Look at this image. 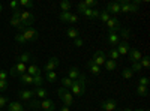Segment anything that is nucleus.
I'll return each instance as SVG.
<instances>
[{"instance_id": "7ed1b4c3", "label": "nucleus", "mask_w": 150, "mask_h": 111, "mask_svg": "<svg viewBox=\"0 0 150 111\" xmlns=\"http://www.w3.org/2000/svg\"><path fill=\"white\" fill-rule=\"evenodd\" d=\"M57 93H59V96H60V99L63 101V105H66V107H71V105L74 104V96H72L71 90H68V89H63V87H60V89L57 90Z\"/></svg>"}, {"instance_id": "39448f33", "label": "nucleus", "mask_w": 150, "mask_h": 111, "mask_svg": "<svg viewBox=\"0 0 150 111\" xmlns=\"http://www.w3.org/2000/svg\"><path fill=\"white\" fill-rule=\"evenodd\" d=\"M20 21H21V24L24 27H32V24L35 23V15L30 11H21Z\"/></svg>"}, {"instance_id": "bb28decb", "label": "nucleus", "mask_w": 150, "mask_h": 111, "mask_svg": "<svg viewBox=\"0 0 150 111\" xmlns=\"http://www.w3.org/2000/svg\"><path fill=\"white\" fill-rule=\"evenodd\" d=\"M45 78H47L48 83H56V81H57V72H54V71L47 72V74H45Z\"/></svg>"}, {"instance_id": "f8f14e48", "label": "nucleus", "mask_w": 150, "mask_h": 111, "mask_svg": "<svg viewBox=\"0 0 150 111\" xmlns=\"http://www.w3.org/2000/svg\"><path fill=\"white\" fill-rule=\"evenodd\" d=\"M129 44L128 42H125V41H120L119 42V45H117V53H119V56H125V54H128L129 53Z\"/></svg>"}, {"instance_id": "a18cd8bd", "label": "nucleus", "mask_w": 150, "mask_h": 111, "mask_svg": "<svg viewBox=\"0 0 150 111\" xmlns=\"http://www.w3.org/2000/svg\"><path fill=\"white\" fill-rule=\"evenodd\" d=\"M78 21V17L75 15V14H71V17H69V20H68V24H75Z\"/></svg>"}, {"instance_id": "f704fd0d", "label": "nucleus", "mask_w": 150, "mask_h": 111, "mask_svg": "<svg viewBox=\"0 0 150 111\" xmlns=\"http://www.w3.org/2000/svg\"><path fill=\"white\" fill-rule=\"evenodd\" d=\"M108 56H110V59H111V60H116V62H117V59L120 57V56H119V53H117V50H116V48H111V50L108 51Z\"/></svg>"}, {"instance_id": "7c9ffc66", "label": "nucleus", "mask_w": 150, "mask_h": 111, "mask_svg": "<svg viewBox=\"0 0 150 111\" xmlns=\"http://www.w3.org/2000/svg\"><path fill=\"white\" fill-rule=\"evenodd\" d=\"M110 18H111V15L108 14L107 11H101V12H99V20H101V21H102L104 24H105V23H107V21H108Z\"/></svg>"}, {"instance_id": "4468645a", "label": "nucleus", "mask_w": 150, "mask_h": 111, "mask_svg": "<svg viewBox=\"0 0 150 111\" xmlns=\"http://www.w3.org/2000/svg\"><path fill=\"white\" fill-rule=\"evenodd\" d=\"M33 96H35L33 90H20L18 92V98L21 101H30Z\"/></svg>"}, {"instance_id": "c9c22d12", "label": "nucleus", "mask_w": 150, "mask_h": 111, "mask_svg": "<svg viewBox=\"0 0 150 111\" xmlns=\"http://www.w3.org/2000/svg\"><path fill=\"white\" fill-rule=\"evenodd\" d=\"M69 17H71V12H60L59 14V20L63 21V23H68Z\"/></svg>"}, {"instance_id": "c03bdc74", "label": "nucleus", "mask_w": 150, "mask_h": 111, "mask_svg": "<svg viewBox=\"0 0 150 111\" xmlns=\"http://www.w3.org/2000/svg\"><path fill=\"white\" fill-rule=\"evenodd\" d=\"M138 84H140V86H144V87H147V86H149V78H147V77H141L140 81H138Z\"/></svg>"}, {"instance_id": "aec40b11", "label": "nucleus", "mask_w": 150, "mask_h": 111, "mask_svg": "<svg viewBox=\"0 0 150 111\" xmlns=\"http://www.w3.org/2000/svg\"><path fill=\"white\" fill-rule=\"evenodd\" d=\"M87 68H89V71H90L92 74H95V75H99V74H101V68H99L96 63H93L92 60H89V63H87Z\"/></svg>"}, {"instance_id": "4d7b16f0", "label": "nucleus", "mask_w": 150, "mask_h": 111, "mask_svg": "<svg viewBox=\"0 0 150 111\" xmlns=\"http://www.w3.org/2000/svg\"><path fill=\"white\" fill-rule=\"evenodd\" d=\"M0 111H2V110H0Z\"/></svg>"}, {"instance_id": "ddd939ff", "label": "nucleus", "mask_w": 150, "mask_h": 111, "mask_svg": "<svg viewBox=\"0 0 150 111\" xmlns=\"http://www.w3.org/2000/svg\"><path fill=\"white\" fill-rule=\"evenodd\" d=\"M143 59L141 53L138 50H135V48H129V60L132 62V63H137V62H140Z\"/></svg>"}, {"instance_id": "f257e3e1", "label": "nucleus", "mask_w": 150, "mask_h": 111, "mask_svg": "<svg viewBox=\"0 0 150 111\" xmlns=\"http://www.w3.org/2000/svg\"><path fill=\"white\" fill-rule=\"evenodd\" d=\"M84 92H86V75L80 74V77L72 83L71 93H72V96H83Z\"/></svg>"}, {"instance_id": "f3484780", "label": "nucleus", "mask_w": 150, "mask_h": 111, "mask_svg": "<svg viewBox=\"0 0 150 111\" xmlns=\"http://www.w3.org/2000/svg\"><path fill=\"white\" fill-rule=\"evenodd\" d=\"M99 12H101V11H98V9H89V8H87L83 12V15H86L87 18H99Z\"/></svg>"}, {"instance_id": "37998d69", "label": "nucleus", "mask_w": 150, "mask_h": 111, "mask_svg": "<svg viewBox=\"0 0 150 111\" xmlns=\"http://www.w3.org/2000/svg\"><path fill=\"white\" fill-rule=\"evenodd\" d=\"M8 104H9L8 98H6V96H0V110H2L3 107H6Z\"/></svg>"}, {"instance_id": "2f4dec72", "label": "nucleus", "mask_w": 150, "mask_h": 111, "mask_svg": "<svg viewBox=\"0 0 150 111\" xmlns=\"http://www.w3.org/2000/svg\"><path fill=\"white\" fill-rule=\"evenodd\" d=\"M122 77H123V78H126V80H131V78L134 77V72H132V69H131V68L123 69V72H122Z\"/></svg>"}, {"instance_id": "ea45409f", "label": "nucleus", "mask_w": 150, "mask_h": 111, "mask_svg": "<svg viewBox=\"0 0 150 111\" xmlns=\"http://www.w3.org/2000/svg\"><path fill=\"white\" fill-rule=\"evenodd\" d=\"M84 5H86V8H89V9H95V6L98 5V0H86Z\"/></svg>"}, {"instance_id": "473e14b6", "label": "nucleus", "mask_w": 150, "mask_h": 111, "mask_svg": "<svg viewBox=\"0 0 150 111\" xmlns=\"http://www.w3.org/2000/svg\"><path fill=\"white\" fill-rule=\"evenodd\" d=\"M29 107L33 108V110H41V101H38V99H30V101H29Z\"/></svg>"}, {"instance_id": "20e7f679", "label": "nucleus", "mask_w": 150, "mask_h": 111, "mask_svg": "<svg viewBox=\"0 0 150 111\" xmlns=\"http://www.w3.org/2000/svg\"><path fill=\"white\" fill-rule=\"evenodd\" d=\"M105 26L108 29V33H119L122 30V24L120 21L117 20V17H111L107 23H105Z\"/></svg>"}, {"instance_id": "5701e85b", "label": "nucleus", "mask_w": 150, "mask_h": 111, "mask_svg": "<svg viewBox=\"0 0 150 111\" xmlns=\"http://www.w3.org/2000/svg\"><path fill=\"white\" fill-rule=\"evenodd\" d=\"M80 74H81V72H80L78 68H71V69H69V77H68V78H71L72 81H75V80L80 77Z\"/></svg>"}, {"instance_id": "6e6d98bb", "label": "nucleus", "mask_w": 150, "mask_h": 111, "mask_svg": "<svg viewBox=\"0 0 150 111\" xmlns=\"http://www.w3.org/2000/svg\"><path fill=\"white\" fill-rule=\"evenodd\" d=\"M123 111H132V110L131 108H126V110H123Z\"/></svg>"}, {"instance_id": "79ce46f5", "label": "nucleus", "mask_w": 150, "mask_h": 111, "mask_svg": "<svg viewBox=\"0 0 150 111\" xmlns=\"http://www.w3.org/2000/svg\"><path fill=\"white\" fill-rule=\"evenodd\" d=\"M8 87H9V83H8V80H6V81H2V80H0V92H5V90H8Z\"/></svg>"}, {"instance_id": "dca6fc26", "label": "nucleus", "mask_w": 150, "mask_h": 111, "mask_svg": "<svg viewBox=\"0 0 150 111\" xmlns=\"http://www.w3.org/2000/svg\"><path fill=\"white\" fill-rule=\"evenodd\" d=\"M33 93H35L36 98H39V99H47V96H48V92L44 87H35Z\"/></svg>"}, {"instance_id": "412c9836", "label": "nucleus", "mask_w": 150, "mask_h": 111, "mask_svg": "<svg viewBox=\"0 0 150 111\" xmlns=\"http://www.w3.org/2000/svg\"><path fill=\"white\" fill-rule=\"evenodd\" d=\"M8 111H24V107L20 102H9Z\"/></svg>"}, {"instance_id": "4be33fe9", "label": "nucleus", "mask_w": 150, "mask_h": 111, "mask_svg": "<svg viewBox=\"0 0 150 111\" xmlns=\"http://www.w3.org/2000/svg\"><path fill=\"white\" fill-rule=\"evenodd\" d=\"M104 66H105L107 71L111 72V71L117 69V62H116V60H111V59H110V60H105V65H104Z\"/></svg>"}, {"instance_id": "9b49d317", "label": "nucleus", "mask_w": 150, "mask_h": 111, "mask_svg": "<svg viewBox=\"0 0 150 111\" xmlns=\"http://www.w3.org/2000/svg\"><path fill=\"white\" fill-rule=\"evenodd\" d=\"M56 104L51 101V99H44L42 102H41V110H45V111H56Z\"/></svg>"}, {"instance_id": "8fccbe9b", "label": "nucleus", "mask_w": 150, "mask_h": 111, "mask_svg": "<svg viewBox=\"0 0 150 111\" xmlns=\"http://www.w3.org/2000/svg\"><path fill=\"white\" fill-rule=\"evenodd\" d=\"M75 41V47H83L84 45V41L81 38H77V39H74Z\"/></svg>"}, {"instance_id": "423d86ee", "label": "nucleus", "mask_w": 150, "mask_h": 111, "mask_svg": "<svg viewBox=\"0 0 150 111\" xmlns=\"http://www.w3.org/2000/svg\"><path fill=\"white\" fill-rule=\"evenodd\" d=\"M26 71H27V66L24 65V63H20V62H18V63L9 71V75H12V77H20L21 74H26Z\"/></svg>"}, {"instance_id": "2eb2a0df", "label": "nucleus", "mask_w": 150, "mask_h": 111, "mask_svg": "<svg viewBox=\"0 0 150 111\" xmlns=\"http://www.w3.org/2000/svg\"><path fill=\"white\" fill-rule=\"evenodd\" d=\"M120 42V36L119 33H108V44L111 47H117Z\"/></svg>"}, {"instance_id": "c756f323", "label": "nucleus", "mask_w": 150, "mask_h": 111, "mask_svg": "<svg viewBox=\"0 0 150 111\" xmlns=\"http://www.w3.org/2000/svg\"><path fill=\"white\" fill-rule=\"evenodd\" d=\"M42 84H44V78H42V75H36V77H33V86H35V87H42Z\"/></svg>"}, {"instance_id": "4c0bfd02", "label": "nucleus", "mask_w": 150, "mask_h": 111, "mask_svg": "<svg viewBox=\"0 0 150 111\" xmlns=\"http://www.w3.org/2000/svg\"><path fill=\"white\" fill-rule=\"evenodd\" d=\"M140 65H141V68H146V69H147V68L150 66V59H149L147 56H144V57L140 60Z\"/></svg>"}, {"instance_id": "c85d7f7f", "label": "nucleus", "mask_w": 150, "mask_h": 111, "mask_svg": "<svg viewBox=\"0 0 150 111\" xmlns=\"http://www.w3.org/2000/svg\"><path fill=\"white\" fill-rule=\"evenodd\" d=\"M32 59V56H30V53H23V54H20V57H18V60H20V63H24L26 65L27 62Z\"/></svg>"}, {"instance_id": "a211bd4d", "label": "nucleus", "mask_w": 150, "mask_h": 111, "mask_svg": "<svg viewBox=\"0 0 150 111\" xmlns=\"http://www.w3.org/2000/svg\"><path fill=\"white\" fill-rule=\"evenodd\" d=\"M20 83L24 84V86H30V84H33V77H30L29 74H21L20 75Z\"/></svg>"}, {"instance_id": "1a4fd4ad", "label": "nucleus", "mask_w": 150, "mask_h": 111, "mask_svg": "<svg viewBox=\"0 0 150 111\" xmlns=\"http://www.w3.org/2000/svg\"><path fill=\"white\" fill-rule=\"evenodd\" d=\"M101 108L104 111H114L117 108V101L116 99H105L101 102Z\"/></svg>"}, {"instance_id": "e433bc0d", "label": "nucleus", "mask_w": 150, "mask_h": 111, "mask_svg": "<svg viewBox=\"0 0 150 111\" xmlns=\"http://www.w3.org/2000/svg\"><path fill=\"white\" fill-rule=\"evenodd\" d=\"M137 93H138L140 96H147L149 90H147V87H144V86H140V84H138V87H137Z\"/></svg>"}, {"instance_id": "a19ab883", "label": "nucleus", "mask_w": 150, "mask_h": 111, "mask_svg": "<svg viewBox=\"0 0 150 111\" xmlns=\"http://www.w3.org/2000/svg\"><path fill=\"white\" fill-rule=\"evenodd\" d=\"M15 41L18 42V44H21V45H24V44H27V41H26V38L21 35V33H17L15 35Z\"/></svg>"}, {"instance_id": "f03ea898", "label": "nucleus", "mask_w": 150, "mask_h": 111, "mask_svg": "<svg viewBox=\"0 0 150 111\" xmlns=\"http://www.w3.org/2000/svg\"><path fill=\"white\" fill-rule=\"evenodd\" d=\"M17 29L20 30V33L24 36V38H26L27 42H33V41H36L38 38H39V33H38V30H35L33 27H24L23 24H20Z\"/></svg>"}, {"instance_id": "cd10ccee", "label": "nucleus", "mask_w": 150, "mask_h": 111, "mask_svg": "<svg viewBox=\"0 0 150 111\" xmlns=\"http://www.w3.org/2000/svg\"><path fill=\"white\" fill-rule=\"evenodd\" d=\"M71 8H72L71 2H66V0L60 2V9H62V12H71Z\"/></svg>"}, {"instance_id": "58836bf2", "label": "nucleus", "mask_w": 150, "mask_h": 111, "mask_svg": "<svg viewBox=\"0 0 150 111\" xmlns=\"http://www.w3.org/2000/svg\"><path fill=\"white\" fill-rule=\"evenodd\" d=\"M18 5L24 8H33V2H30V0H18Z\"/></svg>"}, {"instance_id": "72a5a7b5", "label": "nucleus", "mask_w": 150, "mask_h": 111, "mask_svg": "<svg viewBox=\"0 0 150 111\" xmlns=\"http://www.w3.org/2000/svg\"><path fill=\"white\" fill-rule=\"evenodd\" d=\"M9 24L12 27H18L20 24H21V21H20V17H15V15H12V18L9 20Z\"/></svg>"}, {"instance_id": "6e6552de", "label": "nucleus", "mask_w": 150, "mask_h": 111, "mask_svg": "<svg viewBox=\"0 0 150 111\" xmlns=\"http://www.w3.org/2000/svg\"><path fill=\"white\" fill-rule=\"evenodd\" d=\"M105 60H107V56H105V53L101 51V50L96 51V53L93 54V59H92V62H93V63H96L99 68L105 65Z\"/></svg>"}, {"instance_id": "603ef678", "label": "nucleus", "mask_w": 150, "mask_h": 111, "mask_svg": "<svg viewBox=\"0 0 150 111\" xmlns=\"http://www.w3.org/2000/svg\"><path fill=\"white\" fill-rule=\"evenodd\" d=\"M60 111H69V107H66V105H62V107H60Z\"/></svg>"}, {"instance_id": "5fc2aeb1", "label": "nucleus", "mask_w": 150, "mask_h": 111, "mask_svg": "<svg viewBox=\"0 0 150 111\" xmlns=\"http://www.w3.org/2000/svg\"><path fill=\"white\" fill-rule=\"evenodd\" d=\"M2 9H3V6H2V3H0V12H2Z\"/></svg>"}, {"instance_id": "864d4df0", "label": "nucleus", "mask_w": 150, "mask_h": 111, "mask_svg": "<svg viewBox=\"0 0 150 111\" xmlns=\"http://www.w3.org/2000/svg\"><path fill=\"white\" fill-rule=\"evenodd\" d=\"M135 111H146V110H144V108H137Z\"/></svg>"}, {"instance_id": "9d476101", "label": "nucleus", "mask_w": 150, "mask_h": 111, "mask_svg": "<svg viewBox=\"0 0 150 111\" xmlns=\"http://www.w3.org/2000/svg\"><path fill=\"white\" fill-rule=\"evenodd\" d=\"M108 14H114V15H119L120 14V5L119 2H110L107 5V9H105Z\"/></svg>"}, {"instance_id": "393cba45", "label": "nucleus", "mask_w": 150, "mask_h": 111, "mask_svg": "<svg viewBox=\"0 0 150 111\" xmlns=\"http://www.w3.org/2000/svg\"><path fill=\"white\" fill-rule=\"evenodd\" d=\"M60 83H62V87H63V89H68V90H71V87H72V80L71 78H68V77H63V78H62L60 80Z\"/></svg>"}, {"instance_id": "6ab92c4d", "label": "nucleus", "mask_w": 150, "mask_h": 111, "mask_svg": "<svg viewBox=\"0 0 150 111\" xmlns=\"http://www.w3.org/2000/svg\"><path fill=\"white\" fill-rule=\"evenodd\" d=\"M26 74H29L30 77H36V75H41V69L38 68L36 65H30L26 71Z\"/></svg>"}, {"instance_id": "49530a36", "label": "nucleus", "mask_w": 150, "mask_h": 111, "mask_svg": "<svg viewBox=\"0 0 150 111\" xmlns=\"http://www.w3.org/2000/svg\"><path fill=\"white\" fill-rule=\"evenodd\" d=\"M132 72H138V71H141V65H140V62H137V63H132Z\"/></svg>"}, {"instance_id": "3c124183", "label": "nucleus", "mask_w": 150, "mask_h": 111, "mask_svg": "<svg viewBox=\"0 0 150 111\" xmlns=\"http://www.w3.org/2000/svg\"><path fill=\"white\" fill-rule=\"evenodd\" d=\"M77 8H78V11L81 12V14H83V12H84V11L87 9V8H86V5H84V2H81V3H78V6H77Z\"/></svg>"}, {"instance_id": "b1692460", "label": "nucleus", "mask_w": 150, "mask_h": 111, "mask_svg": "<svg viewBox=\"0 0 150 111\" xmlns=\"http://www.w3.org/2000/svg\"><path fill=\"white\" fill-rule=\"evenodd\" d=\"M66 35L69 36L71 39H77V38H80V32H78L77 29H74V27H69V29L66 30Z\"/></svg>"}, {"instance_id": "a878e982", "label": "nucleus", "mask_w": 150, "mask_h": 111, "mask_svg": "<svg viewBox=\"0 0 150 111\" xmlns=\"http://www.w3.org/2000/svg\"><path fill=\"white\" fill-rule=\"evenodd\" d=\"M119 36H120V38H123V41H125V42H128V39L131 38V30H129V29L122 27V30H120Z\"/></svg>"}, {"instance_id": "0eeeda50", "label": "nucleus", "mask_w": 150, "mask_h": 111, "mask_svg": "<svg viewBox=\"0 0 150 111\" xmlns=\"http://www.w3.org/2000/svg\"><path fill=\"white\" fill-rule=\"evenodd\" d=\"M59 65H60V60H59L57 57H50L48 62L45 63V66H44V72H45V74H47V72H51V71H54Z\"/></svg>"}, {"instance_id": "de8ad7c7", "label": "nucleus", "mask_w": 150, "mask_h": 111, "mask_svg": "<svg viewBox=\"0 0 150 111\" xmlns=\"http://www.w3.org/2000/svg\"><path fill=\"white\" fill-rule=\"evenodd\" d=\"M9 8L12 9V12H14V11L20 9V5H18V2H11V3H9Z\"/></svg>"}, {"instance_id": "09e8293b", "label": "nucleus", "mask_w": 150, "mask_h": 111, "mask_svg": "<svg viewBox=\"0 0 150 111\" xmlns=\"http://www.w3.org/2000/svg\"><path fill=\"white\" fill-rule=\"evenodd\" d=\"M0 80H2V81L8 80V72L6 71H0Z\"/></svg>"}]
</instances>
